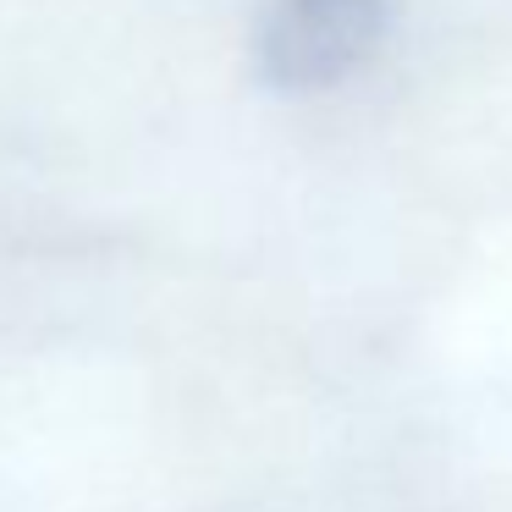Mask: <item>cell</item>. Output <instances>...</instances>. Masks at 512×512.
Returning a JSON list of instances; mask_svg holds the SVG:
<instances>
[{"mask_svg":"<svg viewBox=\"0 0 512 512\" xmlns=\"http://www.w3.org/2000/svg\"><path fill=\"white\" fill-rule=\"evenodd\" d=\"M380 0H287L276 17V56L281 67L320 72L325 61H347L375 23Z\"/></svg>","mask_w":512,"mask_h":512,"instance_id":"cell-1","label":"cell"}]
</instances>
